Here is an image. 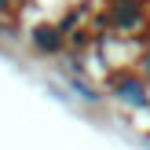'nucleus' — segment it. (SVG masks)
Returning a JSON list of instances; mask_svg holds the SVG:
<instances>
[{
    "mask_svg": "<svg viewBox=\"0 0 150 150\" xmlns=\"http://www.w3.org/2000/svg\"><path fill=\"white\" fill-rule=\"evenodd\" d=\"M37 44H40V48H55V29H37Z\"/></svg>",
    "mask_w": 150,
    "mask_h": 150,
    "instance_id": "nucleus-1",
    "label": "nucleus"
}]
</instances>
